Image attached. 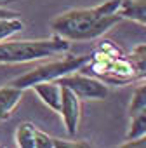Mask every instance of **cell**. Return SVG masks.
<instances>
[{
	"mask_svg": "<svg viewBox=\"0 0 146 148\" xmlns=\"http://www.w3.org/2000/svg\"><path fill=\"white\" fill-rule=\"evenodd\" d=\"M122 0H106L104 4L85 9H71L50 21L54 35L70 42H87L101 37L122 21L118 14Z\"/></svg>",
	"mask_w": 146,
	"mask_h": 148,
	"instance_id": "1",
	"label": "cell"
},
{
	"mask_svg": "<svg viewBox=\"0 0 146 148\" xmlns=\"http://www.w3.org/2000/svg\"><path fill=\"white\" fill-rule=\"evenodd\" d=\"M70 49V40L54 35L50 38L40 40H14V42H0V63H28L42 59L47 56L61 54Z\"/></svg>",
	"mask_w": 146,
	"mask_h": 148,
	"instance_id": "2",
	"label": "cell"
},
{
	"mask_svg": "<svg viewBox=\"0 0 146 148\" xmlns=\"http://www.w3.org/2000/svg\"><path fill=\"white\" fill-rule=\"evenodd\" d=\"M92 56H68L64 59H57V61H50L40 66L31 68L30 71L23 73V75L16 77L14 80H11L9 84L14 87H19L23 91L31 89L35 84H42V82H56L57 79L68 75V73L78 71L82 68H85L91 63Z\"/></svg>",
	"mask_w": 146,
	"mask_h": 148,
	"instance_id": "3",
	"label": "cell"
},
{
	"mask_svg": "<svg viewBox=\"0 0 146 148\" xmlns=\"http://www.w3.org/2000/svg\"><path fill=\"white\" fill-rule=\"evenodd\" d=\"M16 145L19 148H89L91 145L82 139L68 141L49 136L47 132L37 129L33 124L25 122L16 131Z\"/></svg>",
	"mask_w": 146,
	"mask_h": 148,
	"instance_id": "4",
	"label": "cell"
},
{
	"mask_svg": "<svg viewBox=\"0 0 146 148\" xmlns=\"http://www.w3.org/2000/svg\"><path fill=\"white\" fill-rule=\"evenodd\" d=\"M59 86L68 87L70 91H73L80 99H104L108 96V87L104 82L85 75L82 70L68 73V75L61 77L56 80Z\"/></svg>",
	"mask_w": 146,
	"mask_h": 148,
	"instance_id": "5",
	"label": "cell"
},
{
	"mask_svg": "<svg viewBox=\"0 0 146 148\" xmlns=\"http://www.w3.org/2000/svg\"><path fill=\"white\" fill-rule=\"evenodd\" d=\"M64 122V129L68 132V136H75L77 134V129H78V124H80V98L70 91L68 87H63L61 86V106H59V112H57Z\"/></svg>",
	"mask_w": 146,
	"mask_h": 148,
	"instance_id": "6",
	"label": "cell"
},
{
	"mask_svg": "<svg viewBox=\"0 0 146 148\" xmlns=\"http://www.w3.org/2000/svg\"><path fill=\"white\" fill-rule=\"evenodd\" d=\"M25 91L14 86H5L0 87V122L11 117V113L14 112V108L19 105V101L23 99Z\"/></svg>",
	"mask_w": 146,
	"mask_h": 148,
	"instance_id": "7",
	"label": "cell"
},
{
	"mask_svg": "<svg viewBox=\"0 0 146 148\" xmlns=\"http://www.w3.org/2000/svg\"><path fill=\"white\" fill-rule=\"evenodd\" d=\"M31 89L37 92V96L42 99L44 105H47L54 112H59V106H61V86L57 82L35 84Z\"/></svg>",
	"mask_w": 146,
	"mask_h": 148,
	"instance_id": "8",
	"label": "cell"
},
{
	"mask_svg": "<svg viewBox=\"0 0 146 148\" xmlns=\"http://www.w3.org/2000/svg\"><path fill=\"white\" fill-rule=\"evenodd\" d=\"M118 14L122 19H130L146 26V0H122Z\"/></svg>",
	"mask_w": 146,
	"mask_h": 148,
	"instance_id": "9",
	"label": "cell"
},
{
	"mask_svg": "<svg viewBox=\"0 0 146 148\" xmlns=\"http://www.w3.org/2000/svg\"><path fill=\"white\" fill-rule=\"evenodd\" d=\"M127 59L132 66V77L146 79V44L134 47L132 52L127 56Z\"/></svg>",
	"mask_w": 146,
	"mask_h": 148,
	"instance_id": "10",
	"label": "cell"
},
{
	"mask_svg": "<svg viewBox=\"0 0 146 148\" xmlns=\"http://www.w3.org/2000/svg\"><path fill=\"white\" fill-rule=\"evenodd\" d=\"M146 134V106L130 115V125L127 131V141L137 139Z\"/></svg>",
	"mask_w": 146,
	"mask_h": 148,
	"instance_id": "11",
	"label": "cell"
},
{
	"mask_svg": "<svg viewBox=\"0 0 146 148\" xmlns=\"http://www.w3.org/2000/svg\"><path fill=\"white\" fill-rule=\"evenodd\" d=\"M25 28V23L18 18V16H11V18H0V42L12 37L14 33L21 32Z\"/></svg>",
	"mask_w": 146,
	"mask_h": 148,
	"instance_id": "12",
	"label": "cell"
},
{
	"mask_svg": "<svg viewBox=\"0 0 146 148\" xmlns=\"http://www.w3.org/2000/svg\"><path fill=\"white\" fill-rule=\"evenodd\" d=\"M144 106H146V82L141 84L139 87H136L132 99H130V105H129V115L136 113L137 110H141Z\"/></svg>",
	"mask_w": 146,
	"mask_h": 148,
	"instance_id": "13",
	"label": "cell"
},
{
	"mask_svg": "<svg viewBox=\"0 0 146 148\" xmlns=\"http://www.w3.org/2000/svg\"><path fill=\"white\" fill-rule=\"evenodd\" d=\"M125 148H146V134L137 138V139H132V141H127L123 145Z\"/></svg>",
	"mask_w": 146,
	"mask_h": 148,
	"instance_id": "14",
	"label": "cell"
},
{
	"mask_svg": "<svg viewBox=\"0 0 146 148\" xmlns=\"http://www.w3.org/2000/svg\"><path fill=\"white\" fill-rule=\"evenodd\" d=\"M11 16H16V12H14V11H9V9H5V7L0 5V18H11Z\"/></svg>",
	"mask_w": 146,
	"mask_h": 148,
	"instance_id": "15",
	"label": "cell"
}]
</instances>
